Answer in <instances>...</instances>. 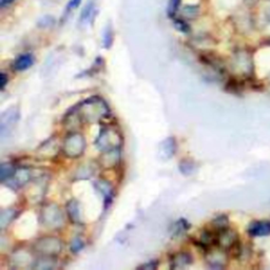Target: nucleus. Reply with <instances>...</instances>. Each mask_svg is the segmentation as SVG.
Masks as SVG:
<instances>
[{
  "label": "nucleus",
  "instance_id": "nucleus-28",
  "mask_svg": "<svg viewBox=\"0 0 270 270\" xmlns=\"http://www.w3.org/2000/svg\"><path fill=\"white\" fill-rule=\"evenodd\" d=\"M15 0H0V7L2 8H6L10 5H12Z\"/></svg>",
  "mask_w": 270,
  "mask_h": 270
},
{
  "label": "nucleus",
  "instance_id": "nucleus-29",
  "mask_svg": "<svg viewBox=\"0 0 270 270\" xmlns=\"http://www.w3.org/2000/svg\"><path fill=\"white\" fill-rule=\"evenodd\" d=\"M0 78H2V89L4 90L6 85H7V82H8V77H7V75L5 73H2V75H0Z\"/></svg>",
  "mask_w": 270,
  "mask_h": 270
},
{
  "label": "nucleus",
  "instance_id": "nucleus-16",
  "mask_svg": "<svg viewBox=\"0 0 270 270\" xmlns=\"http://www.w3.org/2000/svg\"><path fill=\"white\" fill-rule=\"evenodd\" d=\"M56 261L52 258V256H45L36 261L33 268L36 269H52L55 267Z\"/></svg>",
  "mask_w": 270,
  "mask_h": 270
},
{
  "label": "nucleus",
  "instance_id": "nucleus-5",
  "mask_svg": "<svg viewBox=\"0 0 270 270\" xmlns=\"http://www.w3.org/2000/svg\"><path fill=\"white\" fill-rule=\"evenodd\" d=\"M61 248V241L53 237L39 239L34 244V250L43 256H55L60 253Z\"/></svg>",
  "mask_w": 270,
  "mask_h": 270
},
{
  "label": "nucleus",
  "instance_id": "nucleus-18",
  "mask_svg": "<svg viewBox=\"0 0 270 270\" xmlns=\"http://www.w3.org/2000/svg\"><path fill=\"white\" fill-rule=\"evenodd\" d=\"M0 171H2V181L3 182L7 181V179L12 178V176L16 172L15 168L11 164H3L2 165V169H0Z\"/></svg>",
  "mask_w": 270,
  "mask_h": 270
},
{
  "label": "nucleus",
  "instance_id": "nucleus-22",
  "mask_svg": "<svg viewBox=\"0 0 270 270\" xmlns=\"http://www.w3.org/2000/svg\"><path fill=\"white\" fill-rule=\"evenodd\" d=\"M188 227H189V224L187 223V221H185V220H179V221L175 224L173 230L175 231V232H174L175 235H179V233H181V232L186 231V230L188 229Z\"/></svg>",
  "mask_w": 270,
  "mask_h": 270
},
{
  "label": "nucleus",
  "instance_id": "nucleus-2",
  "mask_svg": "<svg viewBox=\"0 0 270 270\" xmlns=\"http://www.w3.org/2000/svg\"><path fill=\"white\" fill-rule=\"evenodd\" d=\"M95 143L98 149L102 152L112 149H118L121 143V136L117 129L113 127H106L100 131V134Z\"/></svg>",
  "mask_w": 270,
  "mask_h": 270
},
{
  "label": "nucleus",
  "instance_id": "nucleus-25",
  "mask_svg": "<svg viewBox=\"0 0 270 270\" xmlns=\"http://www.w3.org/2000/svg\"><path fill=\"white\" fill-rule=\"evenodd\" d=\"M84 248V243L81 242V240L80 239H74L73 240V242H72L71 243V249H72V251H73V253H78V251L80 250V249H82Z\"/></svg>",
  "mask_w": 270,
  "mask_h": 270
},
{
  "label": "nucleus",
  "instance_id": "nucleus-20",
  "mask_svg": "<svg viewBox=\"0 0 270 270\" xmlns=\"http://www.w3.org/2000/svg\"><path fill=\"white\" fill-rule=\"evenodd\" d=\"M112 41H113V31L110 26H108L103 34V45L107 49H109L112 45Z\"/></svg>",
  "mask_w": 270,
  "mask_h": 270
},
{
  "label": "nucleus",
  "instance_id": "nucleus-15",
  "mask_svg": "<svg viewBox=\"0 0 270 270\" xmlns=\"http://www.w3.org/2000/svg\"><path fill=\"white\" fill-rule=\"evenodd\" d=\"M67 211H68V217L72 222L74 223L79 222V207L77 201L73 200L69 202L67 205Z\"/></svg>",
  "mask_w": 270,
  "mask_h": 270
},
{
  "label": "nucleus",
  "instance_id": "nucleus-6",
  "mask_svg": "<svg viewBox=\"0 0 270 270\" xmlns=\"http://www.w3.org/2000/svg\"><path fill=\"white\" fill-rule=\"evenodd\" d=\"M217 244L223 250H231L239 244V238L237 232L229 228L219 230L217 233Z\"/></svg>",
  "mask_w": 270,
  "mask_h": 270
},
{
  "label": "nucleus",
  "instance_id": "nucleus-26",
  "mask_svg": "<svg viewBox=\"0 0 270 270\" xmlns=\"http://www.w3.org/2000/svg\"><path fill=\"white\" fill-rule=\"evenodd\" d=\"M6 212L8 214V218H7V220L2 221V227H3V229H5V227L13 221V219L15 218V215H16L15 210H6Z\"/></svg>",
  "mask_w": 270,
  "mask_h": 270
},
{
  "label": "nucleus",
  "instance_id": "nucleus-14",
  "mask_svg": "<svg viewBox=\"0 0 270 270\" xmlns=\"http://www.w3.org/2000/svg\"><path fill=\"white\" fill-rule=\"evenodd\" d=\"M30 172L26 169H20V170H17L15 172V174L12 176L13 178V182L17 187H22L24 186L26 183H28V181L30 179Z\"/></svg>",
  "mask_w": 270,
  "mask_h": 270
},
{
  "label": "nucleus",
  "instance_id": "nucleus-23",
  "mask_svg": "<svg viewBox=\"0 0 270 270\" xmlns=\"http://www.w3.org/2000/svg\"><path fill=\"white\" fill-rule=\"evenodd\" d=\"M81 4V0H70V2L68 3L67 7H66V10H65V15H69L72 11L75 10L76 8L79 7V5Z\"/></svg>",
  "mask_w": 270,
  "mask_h": 270
},
{
  "label": "nucleus",
  "instance_id": "nucleus-24",
  "mask_svg": "<svg viewBox=\"0 0 270 270\" xmlns=\"http://www.w3.org/2000/svg\"><path fill=\"white\" fill-rule=\"evenodd\" d=\"M174 26L175 28L178 30V31H181L183 33H188L190 31V28L189 26L187 25L186 22H184L183 19H176L174 22Z\"/></svg>",
  "mask_w": 270,
  "mask_h": 270
},
{
  "label": "nucleus",
  "instance_id": "nucleus-3",
  "mask_svg": "<svg viewBox=\"0 0 270 270\" xmlns=\"http://www.w3.org/2000/svg\"><path fill=\"white\" fill-rule=\"evenodd\" d=\"M41 221L49 229H57L63 226L64 217L56 205L48 204L41 210Z\"/></svg>",
  "mask_w": 270,
  "mask_h": 270
},
{
  "label": "nucleus",
  "instance_id": "nucleus-12",
  "mask_svg": "<svg viewBox=\"0 0 270 270\" xmlns=\"http://www.w3.org/2000/svg\"><path fill=\"white\" fill-rule=\"evenodd\" d=\"M95 9H96L95 0H89L87 5L85 6V8L82 9L81 13H80V23L85 25L89 20H91L92 16L94 15Z\"/></svg>",
  "mask_w": 270,
  "mask_h": 270
},
{
  "label": "nucleus",
  "instance_id": "nucleus-9",
  "mask_svg": "<svg viewBox=\"0 0 270 270\" xmlns=\"http://www.w3.org/2000/svg\"><path fill=\"white\" fill-rule=\"evenodd\" d=\"M118 161H119L118 149L103 151L100 156V165L105 168H112L118 164Z\"/></svg>",
  "mask_w": 270,
  "mask_h": 270
},
{
  "label": "nucleus",
  "instance_id": "nucleus-8",
  "mask_svg": "<svg viewBox=\"0 0 270 270\" xmlns=\"http://www.w3.org/2000/svg\"><path fill=\"white\" fill-rule=\"evenodd\" d=\"M248 233L254 238L266 237L270 235V222L259 221L251 224L248 228Z\"/></svg>",
  "mask_w": 270,
  "mask_h": 270
},
{
  "label": "nucleus",
  "instance_id": "nucleus-21",
  "mask_svg": "<svg viewBox=\"0 0 270 270\" xmlns=\"http://www.w3.org/2000/svg\"><path fill=\"white\" fill-rule=\"evenodd\" d=\"M99 186H97L100 190L101 193H103L105 195V199L106 200H110V197L112 196V190H111V187L110 185L106 183V182H99Z\"/></svg>",
  "mask_w": 270,
  "mask_h": 270
},
{
  "label": "nucleus",
  "instance_id": "nucleus-19",
  "mask_svg": "<svg viewBox=\"0 0 270 270\" xmlns=\"http://www.w3.org/2000/svg\"><path fill=\"white\" fill-rule=\"evenodd\" d=\"M182 0H169L168 3V8H167V13L169 17H174L176 13L179 10V7H181Z\"/></svg>",
  "mask_w": 270,
  "mask_h": 270
},
{
  "label": "nucleus",
  "instance_id": "nucleus-10",
  "mask_svg": "<svg viewBox=\"0 0 270 270\" xmlns=\"http://www.w3.org/2000/svg\"><path fill=\"white\" fill-rule=\"evenodd\" d=\"M192 264V258L189 254L179 253L172 257L171 259V268L173 269H183Z\"/></svg>",
  "mask_w": 270,
  "mask_h": 270
},
{
  "label": "nucleus",
  "instance_id": "nucleus-1",
  "mask_svg": "<svg viewBox=\"0 0 270 270\" xmlns=\"http://www.w3.org/2000/svg\"><path fill=\"white\" fill-rule=\"evenodd\" d=\"M75 112L82 122H95L109 114V107L102 99L92 97L79 103Z\"/></svg>",
  "mask_w": 270,
  "mask_h": 270
},
{
  "label": "nucleus",
  "instance_id": "nucleus-13",
  "mask_svg": "<svg viewBox=\"0 0 270 270\" xmlns=\"http://www.w3.org/2000/svg\"><path fill=\"white\" fill-rule=\"evenodd\" d=\"M225 261H226L225 256L223 255V253H220V251H213V253H210L207 259V262L210 264V267L212 268L223 267Z\"/></svg>",
  "mask_w": 270,
  "mask_h": 270
},
{
  "label": "nucleus",
  "instance_id": "nucleus-4",
  "mask_svg": "<svg viewBox=\"0 0 270 270\" xmlns=\"http://www.w3.org/2000/svg\"><path fill=\"white\" fill-rule=\"evenodd\" d=\"M86 148V140L81 134L73 133L70 134L64 141L63 150L64 153L69 157H78L82 154Z\"/></svg>",
  "mask_w": 270,
  "mask_h": 270
},
{
  "label": "nucleus",
  "instance_id": "nucleus-11",
  "mask_svg": "<svg viewBox=\"0 0 270 270\" xmlns=\"http://www.w3.org/2000/svg\"><path fill=\"white\" fill-rule=\"evenodd\" d=\"M34 64V57L31 54H23L14 61V69L16 71H26Z\"/></svg>",
  "mask_w": 270,
  "mask_h": 270
},
{
  "label": "nucleus",
  "instance_id": "nucleus-27",
  "mask_svg": "<svg viewBox=\"0 0 270 270\" xmlns=\"http://www.w3.org/2000/svg\"><path fill=\"white\" fill-rule=\"evenodd\" d=\"M156 267H157V262H149V263H147L145 265L140 266L139 268L140 269H149V270H152V269H156Z\"/></svg>",
  "mask_w": 270,
  "mask_h": 270
},
{
  "label": "nucleus",
  "instance_id": "nucleus-17",
  "mask_svg": "<svg viewBox=\"0 0 270 270\" xmlns=\"http://www.w3.org/2000/svg\"><path fill=\"white\" fill-rule=\"evenodd\" d=\"M200 13V7L199 6H194V5H189L186 6L182 10V14L185 18H188V19H193V18H196L197 15Z\"/></svg>",
  "mask_w": 270,
  "mask_h": 270
},
{
  "label": "nucleus",
  "instance_id": "nucleus-7",
  "mask_svg": "<svg viewBox=\"0 0 270 270\" xmlns=\"http://www.w3.org/2000/svg\"><path fill=\"white\" fill-rule=\"evenodd\" d=\"M18 117H19V112H18L17 108H11L8 109L2 116V134L3 136L7 133L10 132L14 126L16 124Z\"/></svg>",
  "mask_w": 270,
  "mask_h": 270
}]
</instances>
